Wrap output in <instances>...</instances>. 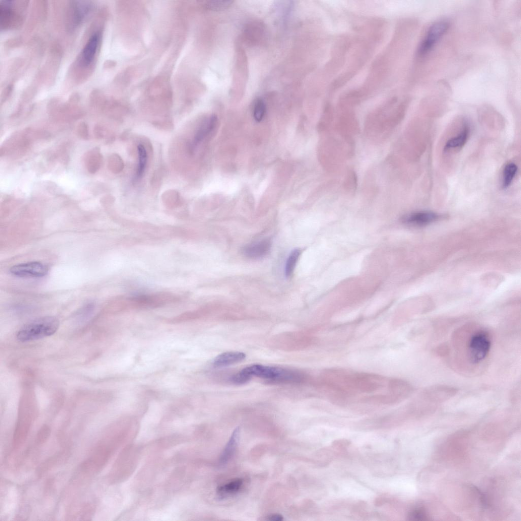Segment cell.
Listing matches in <instances>:
<instances>
[{"label": "cell", "instance_id": "obj_10", "mask_svg": "<svg viewBox=\"0 0 521 521\" xmlns=\"http://www.w3.org/2000/svg\"><path fill=\"white\" fill-rule=\"evenodd\" d=\"M217 123V118L212 115L200 126L196 132L192 143L193 147H195L206 137H207L215 128Z\"/></svg>", "mask_w": 521, "mask_h": 521}, {"label": "cell", "instance_id": "obj_25", "mask_svg": "<svg viewBox=\"0 0 521 521\" xmlns=\"http://www.w3.org/2000/svg\"><path fill=\"white\" fill-rule=\"evenodd\" d=\"M77 135L83 139L89 138L88 126L84 122H81L77 127Z\"/></svg>", "mask_w": 521, "mask_h": 521}, {"label": "cell", "instance_id": "obj_8", "mask_svg": "<svg viewBox=\"0 0 521 521\" xmlns=\"http://www.w3.org/2000/svg\"><path fill=\"white\" fill-rule=\"evenodd\" d=\"M271 247V241L267 239L249 244L243 249L244 254L251 258H258L267 255Z\"/></svg>", "mask_w": 521, "mask_h": 521}, {"label": "cell", "instance_id": "obj_6", "mask_svg": "<svg viewBox=\"0 0 521 521\" xmlns=\"http://www.w3.org/2000/svg\"><path fill=\"white\" fill-rule=\"evenodd\" d=\"M70 7L69 19L71 28H73L81 24L88 17L92 10L93 5L90 2L73 1Z\"/></svg>", "mask_w": 521, "mask_h": 521}, {"label": "cell", "instance_id": "obj_26", "mask_svg": "<svg viewBox=\"0 0 521 521\" xmlns=\"http://www.w3.org/2000/svg\"><path fill=\"white\" fill-rule=\"evenodd\" d=\"M268 519L271 521H282L283 520V518L281 515L275 514L268 516Z\"/></svg>", "mask_w": 521, "mask_h": 521}, {"label": "cell", "instance_id": "obj_7", "mask_svg": "<svg viewBox=\"0 0 521 521\" xmlns=\"http://www.w3.org/2000/svg\"><path fill=\"white\" fill-rule=\"evenodd\" d=\"M436 213L431 211L415 212L403 216V223L415 226H423L429 224L439 218Z\"/></svg>", "mask_w": 521, "mask_h": 521}, {"label": "cell", "instance_id": "obj_24", "mask_svg": "<svg viewBox=\"0 0 521 521\" xmlns=\"http://www.w3.org/2000/svg\"><path fill=\"white\" fill-rule=\"evenodd\" d=\"M251 378L244 373L242 370L234 375L231 381L235 384H243L248 382Z\"/></svg>", "mask_w": 521, "mask_h": 521}, {"label": "cell", "instance_id": "obj_16", "mask_svg": "<svg viewBox=\"0 0 521 521\" xmlns=\"http://www.w3.org/2000/svg\"><path fill=\"white\" fill-rule=\"evenodd\" d=\"M243 484V480L237 478L232 481L219 486L217 488V494L220 498H223L228 495L238 492Z\"/></svg>", "mask_w": 521, "mask_h": 521}, {"label": "cell", "instance_id": "obj_22", "mask_svg": "<svg viewBox=\"0 0 521 521\" xmlns=\"http://www.w3.org/2000/svg\"><path fill=\"white\" fill-rule=\"evenodd\" d=\"M409 520H429L425 510L422 507L415 508L408 515Z\"/></svg>", "mask_w": 521, "mask_h": 521}, {"label": "cell", "instance_id": "obj_3", "mask_svg": "<svg viewBox=\"0 0 521 521\" xmlns=\"http://www.w3.org/2000/svg\"><path fill=\"white\" fill-rule=\"evenodd\" d=\"M491 346L488 334L481 331L474 334L469 342L470 360L473 364L478 363L487 356Z\"/></svg>", "mask_w": 521, "mask_h": 521}, {"label": "cell", "instance_id": "obj_20", "mask_svg": "<svg viewBox=\"0 0 521 521\" xmlns=\"http://www.w3.org/2000/svg\"><path fill=\"white\" fill-rule=\"evenodd\" d=\"M266 110V106L264 101L261 98H257L254 104L253 114L254 120L258 122L263 119Z\"/></svg>", "mask_w": 521, "mask_h": 521}, {"label": "cell", "instance_id": "obj_18", "mask_svg": "<svg viewBox=\"0 0 521 521\" xmlns=\"http://www.w3.org/2000/svg\"><path fill=\"white\" fill-rule=\"evenodd\" d=\"M138 154V164L136 173L135 179L138 180L143 175L147 162V154L144 146L139 144L137 147Z\"/></svg>", "mask_w": 521, "mask_h": 521}, {"label": "cell", "instance_id": "obj_4", "mask_svg": "<svg viewBox=\"0 0 521 521\" xmlns=\"http://www.w3.org/2000/svg\"><path fill=\"white\" fill-rule=\"evenodd\" d=\"M448 27V22L444 20L438 21L432 24L420 45L419 53L423 55L430 51L446 32Z\"/></svg>", "mask_w": 521, "mask_h": 521}, {"label": "cell", "instance_id": "obj_12", "mask_svg": "<svg viewBox=\"0 0 521 521\" xmlns=\"http://www.w3.org/2000/svg\"><path fill=\"white\" fill-rule=\"evenodd\" d=\"M14 1H4L0 3V23L1 28H7L11 25L12 20L16 17L14 10Z\"/></svg>", "mask_w": 521, "mask_h": 521}, {"label": "cell", "instance_id": "obj_23", "mask_svg": "<svg viewBox=\"0 0 521 521\" xmlns=\"http://www.w3.org/2000/svg\"><path fill=\"white\" fill-rule=\"evenodd\" d=\"M49 433L50 429L49 427L46 425L42 426L37 435L36 443L38 444L43 443L47 439Z\"/></svg>", "mask_w": 521, "mask_h": 521}, {"label": "cell", "instance_id": "obj_11", "mask_svg": "<svg viewBox=\"0 0 521 521\" xmlns=\"http://www.w3.org/2000/svg\"><path fill=\"white\" fill-rule=\"evenodd\" d=\"M246 357L244 353L240 352H227L217 356L214 360L215 367L228 366L242 361Z\"/></svg>", "mask_w": 521, "mask_h": 521}, {"label": "cell", "instance_id": "obj_1", "mask_svg": "<svg viewBox=\"0 0 521 521\" xmlns=\"http://www.w3.org/2000/svg\"><path fill=\"white\" fill-rule=\"evenodd\" d=\"M59 324V320L52 316L36 319L19 330L17 338L20 341L26 342L50 336L57 331Z\"/></svg>", "mask_w": 521, "mask_h": 521}, {"label": "cell", "instance_id": "obj_17", "mask_svg": "<svg viewBox=\"0 0 521 521\" xmlns=\"http://www.w3.org/2000/svg\"><path fill=\"white\" fill-rule=\"evenodd\" d=\"M517 170V166L514 163L507 164L503 171L502 187L507 188L511 184Z\"/></svg>", "mask_w": 521, "mask_h": 521}, {"label": "cell", "instance_id": "obj_5", "mask_svg": "<svg viewBox=\"0 0 521 521\" xmlns=\"http://www.w3.org/2000/svg\"><path fill=\"white\" fill-rule=\"evenodd\" d=\"M10 271L13 275L20 277H41L48 272V267L39 262L21 263L11 267Z\"/></svg>", "mask_w": 521, "mask_h": 521}, {"label": "cell", "instance_id": "obj_14", "mask_svg": "<svg viewBox=\"0 0 521 521\" xmlns=\"http://www.w3.org/2000/svg\"><path fill=\"white\" fill-rule=\"evenodd\" d=\"M469 133L470 128L467 124H465L459 133L447 140L444 147V151L445 152L462 147L468 140Z\"/></svg>", "mask_w": 521, "mask_h": 521}, {"label": "cell", "instance_id": "obj_19", "mask_svg": "<svg viewBox=\"0 0 521 521\" xmlns=\"http://www.w3.org/2000/svg\"><path fill=\"white\" fill-rule=\"evenodd\" d=\"M300 253L299 249H295L289 255L286 260L284 270L285 275L286 277H289L292 275Z\"/></svg>", "mask_w": 521, "mask_h": 521}, {"label": "cell", "instance_id": "obj_13", "mask_svg": "<svg viewBox=\"0 0 521 521\" xmlns=\"http://www.w3.org/2000/svg\"><path fill=\"white\" fill-rule=\"evenodd\" d=\"M240 427H237L233 431L220 458V463L226 464L231 457L237 446L240 437Z\"/></svg>", "mask_w": 521, "mask_h": 521}, {"label": "cell", "instance_id": "obj_2", "mask_svg": "<svg viewBox=\"0 0 521 521\" xmlns=\"http://www.w3.org/2000/svg\"><path fill=\"white\" fill-rule=\"evenodd\" d=\"M242 371L250 378L255 376L275 382L298 381L301 378V375L297 372L282 368L260 364H254L247 366L243 369Z\"/></svg>", "mask_w": 521, "mask_h": 521}, {"label": "cell", "instance_id": "obj_15", "mask_svg": "<svg viewBox=\"0 0 521 521\" xmlns=\"http://www.w3.org/2000/svg\"><path fill=\"white\" fill-rule=\"evenodd\" d=\"M84 161L88 171L91 173H96L100 168L102 161L99 148H94L89 151L85 154Z\"/></svg>", "mask_w": 521, "mask_h": 521}, {"label": "cell", "instance_id": "obj_21", "mask_svg": "<svg viewBox=\"0 0 521 521\" xmlns=\"http://www.w3.org/2000/svg\"><path fill=\"white\" fill-rule=\"evenodd\" d=\"M231 1H212L206 4L207 8L215 11H220L226 9L233 4Z\"/></svg>", "mask_w": 521, "mask_h": 521}, {"label": "cell", "instance_id": "obj_9", "mask_svg": "<svg viewBox=\"0 0 521 521\" xmlns=\"http://www.w3.org/2000/svg\"><path fill=\"white\" fill-rule=\"evenodd\" d=\"M99 38V33H95L85 44L81 55V62L83 65L87 66L92 63L97 52Z\"/></svg>", "mask_w": 521, "mask_h": 521}]
</instances>
